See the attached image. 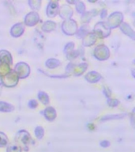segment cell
<instances>
[{
    "label": "cell",
    "instance_id": "1",
    "mask_svg": "<svg viewBox=\"0 0 135 152\" xmlns=\"http://www.w3.org/2000/svg\"><path fill=\"white\" fill-rule=\"evenodd\" d=\"M17 82V77L15 72H10L4 78V83L8 86H12L15 85Z\"/></svg>",
    "mask_w": 135,
    "mask_h": 152
},
{
    "label": "cell",
    "instance_id": "2",
    "mask_svg": "<svg viewBox=\"0 0 135 152\" xmlns=\"http://www.w3.org/2000/svg\"><path fill=\"white\" fill-rule=\"evenodd\" d=\"M96 55L100 59H107L109 55L108 50H107L106 47H104V46L97 48V49H96Z\"/></svg>",
    "mask_w": 135,
    "mask_h": 152
},
{
    "label": "cell",
    "instance_id": "3",
    "mask_svg": "<svg viewBox=\"0 0 135 152\" xmlns=\"http://www.w3.org/2000/svg\"><path fill=\"white\" fill-rule=\"evenodd\" d=\"M17 71H18L19 75L21 77H25L27 75H28V66L25 64H19L16 66Z\"/></svg>",
    "mask_w": 135,
    "mask_h": 152
},
{
    "label": "cell",
    "instance_id": "4",
    "mask_svg": "<svg viewBox=\"0 0 135 152\" xmlns=\"http://www.w3.org/2000/svg\"><path fill=\"white\" fill-rule=\"evenodd\" d=\"M122 18H123L122 14H118V13L112 14L111 18H109V24H111V26L112 27H115L118 23H120Z\"/></svg>",
    "mask_w": 135,
    "mask_h": 152
},
{
    "label": "cell",
    "instance_id": "5",
    "mask_svg": "<svg viewBox=\"0 0 135 152\" xmlns=\"http://www.w3.org/2000/svg\"><path fill=\"white\" fill-rule=\"evenodd\" d=\"M38 21V15L36 13H31L26 17V24L28 25V26H33L35 25Z\"/></svg>",
    "mask_w": 135,
    "mask_h": 152
},
{
    "label": "cell",
    "instance_id": "6",
    "mask_svg": "<svg viewBox=\"0 0 135 152\" xmlns=\"http://www.w3.org/2000/svg\"><path fill=\"white\" fill-rule=\"evenodd\" d=\"M99 78H100L99 75H98L96 72H91V73L88 74L87 76H86V79L91 82V83H95V82L99 80Z\"/></svg>",
    "mask_w": 135,
    "mask_h": 152
},
{
    "label": "cell",
    "instance_id": "7",
    "mask_svg": "<svg viewBox=\"0 0 135 152\" xmlns=\"http://www.w3.org/2000/svg\"><path fill=\"white\" fill-rule=\"evenodd\" d=\"M56 10H57V3L56 2H51L47 9V14L51 17L54 16L56 14Z\"/></svg>",
    "mask_w": 135,
    "mask_h": 152
},
{
    "label": "cell",
    "instance_id": "8",
    "mask_svg": "<svg viewBox=\"0 0 135 152\" xmlns=\"http://www.w3.org/2000/svg\"><path fill=\"white\" fill-rule=\"evenodd\" d=\"M72 22H73V21H69V23L70 24H68L67 22L64 24V30L66 31V33H68V34H73V33H75L76 28H73L72 27V26H71Z\"/></svg>",
    "mask_w": 135,
    "mask_h": 152
},
{
    "label": "cell",
    "instance_id": "9",
    "mask_svg": "<svg viewBox=\"0 0 135 152\" xmlns=\"http://www.w3.org/2000/svg\"><path fill=\"white\" fill-rule=\"evenodd\" d=\"M0 62H6V63H9L11 62V59H10V56L8 52H0Z\"/></svg>",
    "mask_w": 135,
    "mask_h": 152
},
{
    "label": "cell",
    "instance_id": "10",
    "mask_svg": "<svg viewBox=\"0 0 135 152\" xmlns=\"http://www.w3.org/2000/svg\"><path fill=\"white\" fill-rule=\"evenodd\" d=\"M45 116L47 117L48 120L50 121H52L53 119L55 117V111H54V109H53L52 108L49 107V108H47L46 109V111H45Z\"/></svg>",
    "mask_w": 135,
    "mask_h": 152
},
{
    "label": "cell",
    "instance_id": "11",
    "mask_svg": "<svg viewBox=\"0 0 135 152\" xmlns=\"http://www.w3.org/2000/svg\"><path fill=\"white\" fill-rule=\"evenodd\" d=\"M14 109V107L10 104H7L6 102H0V111L3 112H9Z\"/></svg>",
    "mask_w": 135,
    "mask_h": 152
},
{
    "label": "cell",
    "instance_id": "12",
    "mask_svg": "<svg viewBox=\"0 0 135 152\" xmlns=\"http://www.w3.org/2000/svg\"><path fill=\"white\" fill-rule=\"evenodd\" d=\"M23 31V27L21 26V25H17L12 28V34L15 37L21 35Z\"/></svg>",
    "mask_w": 135,
    "mask_h": 152
},
{
    "label": "cell",
    "instance_id": "13",
    "mask_svg": "<svg viewBox=\"0 0 135 152\" xmlns=\"http://www.w3.org/2000/svg\"><path fill=\"white\" fill-rule=\"evenodd\" d=\"M39 98H40L41 101H42L43 103H47L48 102V97H47V95L44 92H41L39 94Z\"/></svg>",
    "mask_w": 135,
    "mask_h": 152
},
{
    "label": "cell",
    "instance_id": "14",
    "mask_svg": "<svg viewBox=\"0 0 135 152\" xmlns=\"http://www.w3.org/2000/svg\"><path fill=\"white\" fill-rule=\"evenodd\" d=\"M59 64V62L58 60H55V59H50L48 60L47 63V65L49 67H55Z\"/></svg>",
    "mask_w": 135,
    "mask_h": 152
},
{
    "label": "cell",
    "instance_id": "15",
    "mask_svg": "<svg viewBox=\"0 0 135 152\" xmlns=\"http://www.w3.org/2000/svg\"><path fill=\"white\" fill-rule=\"evenodd\" d=\"M7 137L5 136L4 134L0 133V147L5 146V145L7 144Z\"/></svg>",
    "mask_w": 135,
    "mask_h": 152
},
{
    "label": "cell",
    "instance_id": "16",
    "mask_svg": "<svg viewBox=\"0 0 135 152\" xmlns=\"http://www.w3.org/2000/svg\"><path fill=\"white\" fill-rule=\"evenodd\" d=\"M43 135H44V130H43L42 128H40V127H38L36 129V135L37 136L39 139L42 137Z\"/></svg>",
    "mask_w": 135,
    "mask_h": 152
},
{
    "label": "cell",
    "instance_id": "17",
    "mask_svg": "<svg viewBox=\"0 0 135 152\" xmlns=\"http://www.w3.org/2000/svg\"><path fill=\"white\" fill-rule=\"evenodd\" d=\"M20 148L18 147H15V146H13V147H9L8 148V152H20Z\"/></svg>",
    "mask_w": 135,
    "mask_h": 152
},
{
    "label": "cell",
    "instance_id": "18",
    "mask_svg": "<svg viewBox=\"0 0 135 152\" xmlns=\"http://www.w3.org/2000/svg\"><path fill=\"white\" fill-rule=\"evenodd\" d=\"M36 105H37V103H36V101H30V102H29V106L31 108H35V107H36Z\"/></svg>",
    "mask_w": 135,
    "mask_h": 152
},
{
    "label": "cell",
    "instance_id": "19",
    "mask_svg": "<svg viewBox=\"0 0 135 152\" xmlns=\"http://www.w3.org/2000/svg\"><path fill=\"white\" fill-rule=\"evenodd\" d=\"M80 5L81 6L78 7V11H80L81 13H82L84 9H85V7H84V5H83V3H81V2H80Z\"/></svg>",
    "mask_w": 135,
    "mask_h": 152
},
{
    "label": "cell",
    "instance_id": "20",
    "mask_svg": "<svg viewBox=\"0 0 135 152\" xmlns=\"http://www.w3.org/2000/svg\"><path fill=\"white\" fill-rule=\"evenodd\" d=\"M118 101H116V100H112L111 102H109V104L110 105H111V106H115V105H116V104H118Z\"/></svg>",
    "mask_w": 135,
    "mask_h": 152
},
{
    "label": "cell",
    "instance_id": "21",
    "mask_svg": "<svg viewBox=\"0 0 135 152\" xmlns=\"http://www.w3.org/2000/svg\"><path fill=\"white\" fill-rule=\"evenodd\" d=\"M101 146L102 147H108L109 146V142H107V141H104V142H101Z\"/></svg>",
    "mask_w": 135,
    "mask_h": 152
},
{
    "label": "cell",
    "instance_id": "22",
    "mask_svg": "<svg viewBox=\"0 0 135 152\" xmlns=\"http://www.w3.org/2000/svg\"><path fill=\"white\" fill-rule=\"evenodd\" d=\"M0 83H1V79H0Z\"/></svg>",
    "mask_w": 135,
    "mask_h": 152
}]
</instances>
